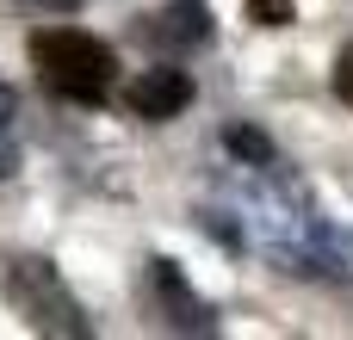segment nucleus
<instances>
[{"label": "nucleus", "instance_id": "1", "mask_svg": "<svg viewBox=\"0 0 353 340\" xmlns=\"http://www.w3.org/2000/svg\"><path fill=\"white\" fill-rule=\"evenodd\" d=\"M31 62H37V81L74 105H99L118 81V56L112 43H99L93 31H74V25H43L31 31Z\"/></svg>", "mask_w": 353, "mask_h": 340}, {"label": "nucleus", "instance_id": "2", "mask_svg": "<svg viewBox=\"0 0 353 340\" xmlns=\"http://www.w3.org/2000/svg\"><path fill=\"white\" fill-rule=\"evenodd\" d=\"M0 285H6V304L19 310V322H25L31 334H62V340H87L93 334V322H87V310H81V297L62 285L56 260L19 254V260H6Z\"/></svg>", "mask_w": 353, "mask_h": 340}, {"label": "nucleus", "instance_id": "3", "mask_svg": "<svg viewBox=\"0 0 353 340\" xmlns=\"http://www.w3.org/2000/svg\"><path fill=\"white\" fill-rule=\"evenodd\" d=\"M124 105H130L137 118H149V124H168V118H180V111L192 105V74L174 68V62H155V68H143V74L124 87Z\"/></svg>", "mask_w": 353, "mask_h": 340}, {"label": "nucleus", "instance_id": "4", "mask_svg": "<svg viewBox=\"0 0 353 340\" xmlns=\"http://www.w3.org/2000/svg\"><path fill=\"white\" fill-rule=\"evenodd\" d=\"M149 291H155V304L168 310V328H180V334H217L211 304L180 279V266H174V260H149Z\"/></svg>", "mask_w": 353, "mask_h": 340}, {"label": "nucleus", "instance_id": "5", "mask_svg": "<svg viewBox=\"0 0 353 340\" xmlns=\"http://www.w3.org/2000/svg\"><path fill=\"white\" fill-rule=\"evenodd\" d=\"M155 37L174 43V50L211 43V6H205V0H168V6L155 12Z\"/></svg>", "mask_w": 353, "mask_h": 340}, {"label": "nucleus", "instance_id": "6", "mask_svg": "<svg viewBox=\"0 0 353 340\" xmlns=\"http://www.w3.org/2000/svg\"><path fill=\"white\" fill-rule=\"evenodd\" d=\"M223 149H230L242 167H279V149H273L261 130H248V124H230V130H223Z\"/></svg>", "mask_w": 353, "mask_h": 340}, {"label": "nucleus", "instance_id": "7", "mask_svg": "<svg viewBox=\"0 0 353 340\" xmlns=\"http://www.w3.org/2000/svg\"><path fill=\"white\" fill-rule=\"evenodd\" d=\"M329 87L341 93V105H353V37L335 50V74H329Z\"/></svg>", "mask_w": 353, "mask_h": 340}, {"label": "nucleus", "instance_id": "8", "mask_svg": "<svg viewBox=\"0 0 353 340\" xmlns=\"http://www.w3.org/2000/svg\"><path fill=\"white\" fill-rule=\"evenodd\" d=\"M248 12L261 25H292V0H248Z\"/></svg>", "mask_w": 353, "mask_h": 340}, {"label": "nucleus", "instance_id": "9", "mask_svg": "<svg viewBox=\"0 0 353 340\" xmlns=\"http://www.w3.org/2000/svg\"><path fill=\"white\" fill-rule=\"evenodd\" d=\"M19 173V142H12V124H0V180Z\"/></svg>", "mask_w": 353, "mask_h": 340}, {"label": "nucleus", "instance_id": "10", "mask_svg": "<svg viewBox=\"0 0 353 340\" xmlns=\"http://www.w3.org/2000/svg\"><path fill=\"white\" fill-rule=\"evenodd\" d=\"M12 118H19V93L0 81V124H12Z\"/></svg>", "mask_w": 353, "mask_h": 340}, {"label": "nucleus", "instance_id": "11", "mask_svg": "<svg viewBox=\"0 0 353 340\" xmlns=\"http://www.w3.org/2000/svg\"><path fill=\"white\" fill-rule=\"evenodd\" d=\"M19 6H31V12H74L81 0H19Z\"/></svg>", "mask_w": 353, "mask_h": 340}]
</instances>
